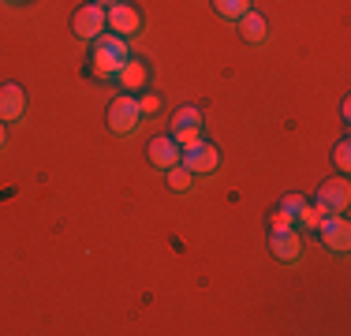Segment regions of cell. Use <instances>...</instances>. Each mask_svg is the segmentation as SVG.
Masks as SVG:
<instances>
[{"instance_id":"cell-1","label":"cell","mask_w":351,"mask_h":336,"mask_svg":"<svg viewBox=\"0 0 351 336\" xmlns=\"http://www.w3.org/2000/svg\"><path fill=\"white\" fill-rule=\"evenodd\" d=\"M128 60H131V45H128V38H120V34L105 30V34H97V38L90 41V71H94V79L112 82Z\"/></svg>"},{"instance_id":"cell-2","label":"cell","mask_w":351,"mask_h":336,"mask_svg":"<svg viewBox=\"0 0 351 336\" xmlns=\"http://www.w3.org/2000/svg\"><path fill=\"white\" fill-rule=\"evenodd\" d=\"M105 120H108V131H112V134H135V131H138V123H142L138 97H135V94H120V97H112V101H108Z\"/></svg>"},{"instance_id":"cell-3","label":"cell","mask_w":351,"mask_h":336,"mask_svg":"<svg viewBox=\"0 0 351 336\" xmlns=\"http://www.w3.org/2000/svg\"><path fill=\"white\" fill-rule=\"evenodd\" d=\"M317 239H322V247L329 250V254H348L351 247V224L344 213H325L322 221H317Z\"/></svg>"},{"instance_id":"cell-4","label":"cell","mask_w":351,"mask_h":336,"mask_svg":"<svg viewBox=\"0 0 351 336\" xmlns=\"http://www.w3.org/2000/svg\"><path fill=\"white\" fill-rule=\"evenodd\" d=\"M269 254L284 265L303 262V232H299L295 224H288V228H269Z\"/></svg>"},{"instance_id":"cell-5","label":"cell","mask_w":351,"mask_h":336,"mask_svg":"<svg viewBox=\"0 0 351 336\" xmlns=\"http://www.w3.org/2000/svg\"><path fill=\"white\" fill-rule=\"evenodd\" d=\"M180 165L191 168L195 176H213L217 168H221V154H217L213 142L198 139V142H191V146L180 149Z\"/></svg>"},{"instance_id":"cell-6","label":"cell","mask_w":351,"mask_h":336,"mask_svg":"<svg viewBox=\"0 0 351 336\" xmlns=\"http://www.w3.org/2000/svg\"><path fill=\"white\" fill-rule=\"evenodd\" d=\"M105 30L120 34V38H135L142 30V12L128 0H116L112 8H105Z\"/></svg>"},{"instance_id":"cell-7","label":"cell","mask_w":351,"mask_h":336,"mask_svg":"<svg viewBox=\"0 0 351 336\" xmlns=\"http://www.w3.org/2000/svg\"><path fill=\"white\" fill-rule=\"evenodd\" d=\"M71 30H75V38L94 41L97 34H105V8H101V4H94V0H86L82 8H75V15H71Z\"/></svg>"},{"instance_id":"cell-8","label":"cell","mask_w":351,"mask_h":336,"mask_svg":"<svg viewBox=\"0 0 351 336\" xmlns=\"http://www.w3.org/2000/svg\"><path fill=\"white\" fill-rule=\"evenodd\" d=\"M314 206L322 209V217L325 213H348V206H351L348 180H325L322 187H317V195H314Z\"/></svg>"},{"instance_id":"cell-9","label":"cell","mask_w":351,"mask_h":336,"mask_svg":"<svg viewBox=\"0 0 351 336\" xmlns=\"http://www.w3.org/2000/svg\"><path fill=\"white\" fill-rule=\"evenodd\" d=\"M23 116H27V90L15 86V82H4V86H0V120L19 123Z\"/></svg>"},{"instance_id":"cell-10","label":"cell","mask_w":351,"mask_h":336,"mask_svg":"<svg viewBox=\"0 0 351 336\" xmlns=\"http://www.w3.org/2000/svg\"><path fill=\"white\" fill-rule=\"evenodd\" d=\"M112 82L120 90H128V94H142V90H149V64L131 56V60L120 67V75H116Z\"/></svg>"},{"instance_id":"cell-11","label":"cell","mask_w":351,"mask_h":336,"mask_svg":"<svg viewBox=\"0 0 351 336\" xmlns=\"http://www.w3.org/2000/svg\"><path fill=\"white\" fill-rule=\"evenodd\" d=\"M146 157H149V165L154 168H172V165H180V142L172 139V134H157V139H149V146H146Z\"/></svg>"},{"instance_id":"cell-12","label":"cell","mask_w":351,"mask_h":336,"mask_svg":"<svg viewBox=\"0 0 351 336\" xmlns=\"http://www.w3.org/2000/svg\"><path fill=\"white\" fill-rule=\"evenodd\" d=\"M236 30H239V38H243V41H250V45H262V41H269V19H265L262 12H254V8L236 19Z\"/></svg>"},{"instance_id":"cell-13","label":"cell","mask_w":351,"mask_h":336,"mask_svg":"<svg viewBox=\"0 0 351 336\" xmlns=\"http://www.w3.org/2000/svg\"><path fill=\"white\" fill-rule=\"evenodd\" d=\"M165 180H169V187L176 191V195H187V191L195 187V172H191V168H183V165L165 168Z\"/></svg>"},{"instance_id":"cell-14","label":"cell","mask_w":351,"mask_h":336,"mask_svg":"<svg viewBox=\"0 0 351 336\" xmlns=\"http://www.w3.org/2000/svg\"><path fill=\"white\" fill-rule=\"evenodd\" d=\"M317 221H322V209H317L311 198H306L303 206L295 209V217H291V224H295L299 232H314V228H317Z\"/></svg>"},{"instance_id":"cell-15","label":"cell","mask_w":351,"mask_h":336,"mask_svg":"<svg viewBox=\"0 0 351 336\" xmlns=\"http://www.w3.org/2000/svg\"><path fill=\"white\" fill-rule=\"evenodd\" d=\"M210 4H213V12L221 15V19H228V23H236L239 15L250 12V0H210Z\"/></svg>"},{"instance_id":"cell-16","label":"cell","mask_w":351,"mask_h":336,"mask_svg":"<svg viewBox=\"0 0 351 336\" xmlns=\"http://www.w3.org/2000/svg\"><path fill=\"white\" fill-rule=\"evenodd\" d=\"M180 128H202V108L183 105L180 112H176V120H172V131H180Z\"/></svg>"},{"instance_id":"cell-17","label":"cell","mask_w":351,"mask_h":336,"mask_svg":"<svg viewBox=\"0 0 351 336\" xmlns=\"http://www.w3.org/2000/svg\"><path fill=\"white\" fill-rule=\"evenodd\" d=\"M332 161H337L340 176H348V172H351V142H348V139H340V142H337V149H332Z\"/></svg>"},{"instance_id":"cell-18","label":"cell","mask_w":351,"mask_h":336,"mask_svg":"<svg viewBox=\"0 0 351 336\" xmlns=\"http://www.w3.org/2000/svg\"><path fill=\"white\" fill-rule=\"evenodd\" d=\"M135 97H138V112H142V120H146V116H154L157 108H161V97L149 94V90H142V94H135Z\"/></svg>"},{"instance_id":"cell-19","label":"cell","mask_w":351,"mask_h":336,"mask_svg":"<svg viewBox=\"0 0 351 336\" xmlns=\"http://www.w3.org/2000/svg\"><path fill=\"white\" fill-rule=\"evenodd\" d=\"M169 134H172L176 142H180V149H183V146H191V142L202 139V128H180V131H169Z\"/></svg>"},{"instance_id":"cell-20","label":"cell","mask_w":351,"mask_h":336,"mask_svg":"<svg viewBox=\"0 0 351 336\" xmlns=\"http://www.w3.org/2000/svg\"><path fill=\"white\" fill-rule=\"evenodd\" d=\"M291 217L284 213V209H269V228H288Z\"/></svg>"},{"instance_id":"cell-21","label":"cell","mask_w":351,"mask_h":336,"mask_svg":"<svg viewBox=\"0 0 351 336\" xmlns=\"http://www.w3.org/2000/svg\"><path fill=\"white\" fill-rule=\"evenodd\" d=\"M4 149H8V123L0 120V154H4Z\"/></svg>"},{"instance_id":"cell-22","label":"cell","mask_w":351,"mask_h":336,"mask_svg":"<svg viewBox=\"0 0 351 336\" xmlns=\"http://www.w3.org/2000/svg\"><path fill=\"white\" fill-rule=\"evenodd\" d=\"M94 4H101V8H112V4H116V0H94Z\"/></svg>"},{"instance_id":"cell-23","label":"cell","mask_w":351,"mask_h":336,"mask_svg":"<svg viewBox=\"0 0 351 336\" xmlns=\"http://www.w3.org/2000/svg\"><path fill=\"white\" fill-rule=\"evenodd\" d=\"M8 4H23V0H8Z\"/></svg>"}]
</instances>
